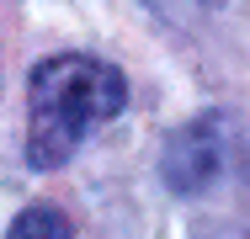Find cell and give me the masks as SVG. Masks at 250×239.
I'll return each instance as SVG.
<instances>
[{"label": "cell", "mask_w": 250, "mask_h": 239, "mask_svg": "<svg viewBox=\"0 0 250 239\" xmlns=\"http://www.w3.org/2000/svg\"><path fill=\"white\" fill-rule=\"evenodd\" d=\"M128 101V85L112 64L85 53H59L32 69V128H27V159L32 165H64L75 143L106 117H117Z\"/></svg>", "instance_id": "obj_1"}, {"label": "cell", "mask_w": 250, "mask_h": 239, "mask_svg": "<svg viewBox=\"0 0 250 239\" xmlns=\"http://www.w3.org/2000/svg\"><path fill=\"white\" fill-rule=\"evenodd\" d=\"M69 218L48 207V202H38V207H27V213H16V223L5 229V239H69Z\"/></svg>", "instance_id": "obj_2"}]
</instances>
